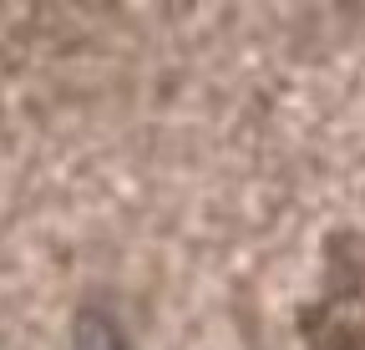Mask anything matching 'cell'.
<instances>
[{
  "instance_id": "cell-1",
  "label": "cell",
  "mask_w": 365,
  "mask_h": 350,
  "mask_svg": "<svg viewBox=\"0 0 365 350\" xmlns=\"http://www.w3.org/2000/svg\"><path fill=\"white\" fill-rule=\"evenodd\" d=\"M71 350H127V345H122V335H117V325L107 315L86 310L76 320V330H71Z\"/></svg>"
}]
</instances>
